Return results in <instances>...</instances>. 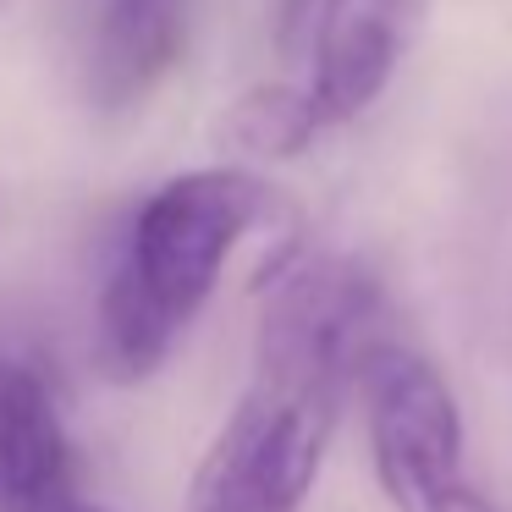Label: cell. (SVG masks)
<instances>
[{"label":"cell","mask_w":512,"mask_h":512,"mask_svg":"<svg viewBox=\"0 0 512 512\" xmlns=\"http://www.w3.org/2000/svg\"><path fill=\"white\" fill-rule=\"evenodd\" d=\"M193 39V0H105L89 45V100L127 116L182 67Z\"/></svg>","instance_id":"5"},{"label":"cell","mask_w":512,"mask_h":512,"mask_svg":"<svg viewBox=\"0 0 512 512\" xmlns=\"http://www.w3.org/2000/svg\"><path fill=\"white\" fill-rule=\"evenodd\" d=\"M78 496L56 391L28 358L0 353V512H39Z\"/></svg>","instance_id":"6"},{"label":"cell","mask_w":512,"mask_h":512,"mask_svg":"<svg viewBox=\"0 0 512 512\" xmlns=\"http://www.w3.org/2000/svg\"><path fill=\"white\" fill-rule=\"evenodd\" d=\"M430 23V0H320L309 28V100L325 127H347L391 89Z\"/></svg>","instance_id":"4"},{"label":"cell","mask_w":512,"mask_h":512,"mask_svg":"<svg viewBox=\"0 0 512 512\" xmlns=\"http://www.w3.org/2000/svg\"><path fill=\"white\" fill-rule=\"evenodd\" d=\"M325 133L303 83H254L221 111V144L237 155V166H287L309 155Z\"/></svg>","instance_id":"7"},{"label":"cell","mask_w":512,"mask_h":512,"mask_svg":"<svg viewBox=\"0 0 512 512\" xmlns=\"http://www.w3.org/2000/svg\"><path fill=\"white\" fill-rule=\"evenodd\" d=\"M314 12H320V0H281V6H276V39H281V50H287V56L303 45V39H309Z\"/></svg>","instance_id":"8"},{"label":"cell","mask_w":512,"mask_h":512,"mask_svg":"<svg viewBox=\"0 0 512 512\" xmlns=\"http://www.w3.org/2000/svg\"><path fill=\"white\" fill-rule=\"evenodd\" d=\"M254 375L188 479V512H303L358 364L386 342V287L353 254H287L259 276Z\"/></svg>","instance_id":"1"},{"label":"cell","mask_w":512,"mask_h":512,"mask_svg":"<svg viewBox=\"0 0 512 512\" xmlns=\"http://www.w3.org/2000/svg\"><path fill=\"white\" fill-rule=\"evenodd\" d=\"M287 210L248 166H199L166 177L133 210L94 303V369L138 386L171 358L215 298L232 254Z\"/></svg>","instance_id":"2"},{"label":"cell","mask_w":512,"mask_h":512,"mask_svg":"<svg viewBox=\"0 0 512 512\" xmlns=\"http://www.w3.org/2000/svg\"><path fill=\"white\" fill-rule=\"evenodd\" d=\"M39 512H105V507H94V501L78 490V496H61V501H50V507H39Z\"/></svg>","instance_id":"9"},{"label":"cell","mask_w":512,"mask_h":512,"mask_svg":"<svg viewBox=\"0 0 512 512\" xmlns=\"http://www.w3.org/2000/svg\"><path fill=\"white\" fill-rule=\"evenodd\" d=\"M369 463L391 512H496L468 485V435L446 375L402 342H375L358 364Z\"/></svg>","instance_id":"3"}]
</instances>
